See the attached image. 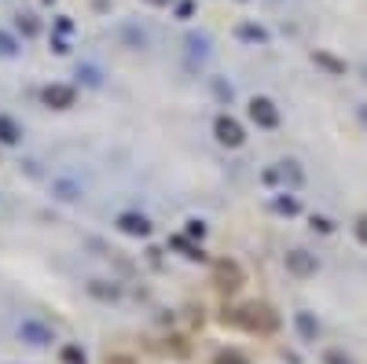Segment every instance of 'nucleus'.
Masks as SVG:
<instances>
[{
  "instance_id": "obj_12",
  "label": "nucleus",
  "mask_w": 367,
  "mask_h": 364,
  "mask_svg": "<svg viewBox=\"0 0 367 364\" xmlns=\"http://www.w3.org/2000/svg\"><path fill=\"white\" fill-rule=\"evenodd\" d=\"M294 324H298V335L305 339V342H316L320 328H316V320H312V313H298V317H294Z\"/></svg>"
},
{
  "instance_id": "obj_26",
  "label": "nucleus",
  "mask_w": 367,
  "mask_h": 364,
  "mask_svg": "<svg viewBox=\"0 0 367 364\" xmlns=\"http://www.w3.org/2000/svg\"><path fill=\"white\" fill-rule=\"evenodd\" d=\"M323 364H353L349 357H342L338 350H327V357H323Z\"/></svg>"
},
{
  "instance_id": "obj_9",
  "label": "nucleus",
  "mask_w": 367,
  "mask_h": 364,
  "mask_svg": "<svg viewBox=\"0 0 367 364\" xmlns=\"http://www.w3.org/2000/svg\"><path fill=\"white\" fill-rule=\"evenodd\" d=\"M169 247L184 250V258H188V261H206V254H202V247H195V243H191V235H173Z\"/></svg>"
},
{
  "instance_id": "obj_21",
  "label": "nucleus",
  "mask_w": 367,
  "mask_h": 364,
  "mask_svg": "<svg viewBox=\"0 0 367 364\" xmlns=\"http://www.w3.org/2000/svg\"><path fill=\"white\" fill-rule=\"evenodd\" d=\"M213 364H250V361H246L239 350H221L217 357H213Z\"/></svg>"
},
{
  "instance_id": "obj_8",
  "label": "nucleus",
  "mask_w": 367,
  "mask_h": 364,
  "mask_svg": "<svg viewBox=\"0 0 367 364\" xmlns=\"http://www.w3.org/2000/svg\"><path fill=\"white\" fill-rule=\"evenodd\" d=\"M118 228H122L125 235H151V221L144 217V213H133V210H125V213H118Z\"/></svg>"
},
{
  "instance_id": "obj_11",
  "label": "nucleus",
  "mask_w": 367,
  "mask_h": 364,
  "mask_svg": "<svg viewBox=\"0 0 367 364\" xmlns=\"http://www.w3.org/2000/svg\"><path fill=\"white\" fill-rule=\"evenodd\" d=\"M118 34H122V41H125V45H129V48H133V52H140V48H147V34H144V30H136L133 23H125L122 30H118Z\"/></svg>"
},
{
  "instance_id": "obj_24",
  "label": "nucleus",
  "mask_w": 367,
  "mask_h": 364,
  "mask_svg": "<svg viewBox=\"0 0 367 364\" xmlns=\"http://www.w3.org/2000/svg\"><path fill=\"white\" fill-rule=\"evenodd\" d=\"M276 210H279V213H298V199H287V195L276 199Z\"/></svg>"
},
{
  "instance_id": "obj_1",
  "label": "nucleus",
  "mask_w": 367,
  "mask_h": 364,
  "mask_svg": "<svg viewBox=\"0 0 367 364\" xmlns=\"http://www.w3.org/2000/svg\"><path fill=\"white\" fill-rule=\"evenodd\" d=\"M221 324H235V328L257 331V335H268V331L279 328V317L265 302H250V306H243V309H228V313L221 317Z\"/></svg>"
},
{
  "instance_id": "obj_7",
  "label": "nucleus",
  "mask_w": 367,
  "mask_h": 364,
  "mask_svg": "<svg viewBox=\"0 0 367 364\" xmlns=\"http://www.w3.org/2000/svg\"><path fill=\"white\" fill-rule=\"evenodd\" d=\"M287 272H294V276H316V254H309V250H290L287 254Z\"/></svg>"
},
{
  "instance_id": "obj_25",
  "label": "nucleus",
  "mask_w": 367,
  "mask_h": 364,
  "mask_svg": "<svg viewBox=\"0 0 367 364\" xmlns=\"http://www.w3.org/2000/svg\"><path fill=\"white\" fill-rule=\"evenodd\" d=\"M353 228H356V239H360L364 247H367V213H364V217H356V224H353Z\"/></svg>"
},
{
  "instance_id": "obj_29",
  "label": "nucleus",
  "mask_w": 367,
  "mask_h": 364,
  "mask_svg": "<svg viewBox=\"0 0 367 364\" xmlns=\"http://www.w3.org/2000/svg\"><path fill=\"white\" fill-rule=\"evenodd\" d=\"M312 228H320V232H331V228H334V224H331L327 217H312Z\"/></svg>"
},
{
  "instance_id": "obj_13",
  "label": "nucleus",
  "mask_w": 367,
  "mask_h": 364,
  "mask_svg": "<svg viewBox=\"0 0 367 364\" xmlns=\"http://www.w3.org/2000/svg\"><path fill=\"white\" fill-rule=\"evenodd\" d=\"M52 191L63 199V202H74V199H81V184H74V180H56L52 184Z\"/></svg>"
},
{
  "instance_id": "obj_18",
  "label": "nucleus",
  "mask_w": 367,
  "mask_h": 364,
  "mask_svg": "<svg viewBox=\"0 0 367 364\" xmlns=\"http://www.w3.org/2000/svg\"><path fill=\"white\" fill-rule=\"evenodd\" d=\"M0 56H4V59L19 56V41H15L12 34H4V30H0Z\"/></svg>"
},
{
  "instance_id": "obj_5",
  "label": "nucleus",
  "mask_w": 367,
  "mask_h": 364,
  "mask_svg": "<svg viewBox=\"0 0 367 364\" xmlns=\"http://www.w3.org/2000/svg\"><path fill=\"white\" fill-rule=\"evenodd\" d=\"M213 136H217V140L224 144V147H243V125L235 122V118H228V114H221L217 122H213Z\"/></svg>"
},
{
  "instance_id": "obj_17",
  "label": "nucleus",
  "mask_w": 367,
  "mask_h": 364,
  "mask_svg": "<svg viewBox=\"0 0 367 364\" xmlns=\"http://www.w3.org/2000/svg\"><path fill=\"white\" fill-rule=\"evenodd\" d=\"M78 78H81L85 85H92V89H100V85H103V74L96 70V67H89V63H85V67H78Z\"/></svg>"
},
{
  "instance_id": "obj_14",
  "label": "nucleus",
  "mask_w": 367,
  "mask_h": 364,
  "mask_svg": "<svg viewBox=\"0 0 367 364\" xmlns=\"http://www.w3.org/2000/svg\"><path fill=\"white\" fill-rule=\"evenodd\" d=\"M235 34H239L243 41H254V45H265V41H268L265 30H261V26H250V23H243L239 30H235Z\"/></svg>"
},
{
  "instance_id": "obj_27",
  "label": "nucleus",
  "mask_w": 367,
  "mask_h": 364,
  "mask_svg": "<svg viewBox=\"0 0 367 364\" xmlns=\"http://www.w3.org/2000/svg\"><path fill=\"white\" fill-rule=\"evenodd\" d=\"M213 92H217L221 100H228V103H232V85H224V81H213Z\"/></svg>"
},
{
  "instance_id": "obj_16",
  "label": "nucleus",
  "mask_w": 367,
  "mask_h": 364,
  "mask_svg": "<svg viewBox=\"0 0 367 364\" xmlns=\"http://www.w3.org/2000/svg\"><path fill=\"white\" fill-rule=\"evenodd\" d=\"M89 291H92L96 298H111V302H114L118 295H122V291H118L114 283H103V280H92V283H89Z\"/></svg>"
},
{
  "instance_id": "obj_32",
  "label": "nucleus",
  "mask_w": 367,
  "mask_h": 364,
  "mask_svg": "<svg viewBox=\"0 0 367 364\" xmlns=\"http://www.w3.org/2000/svg\"><path fill=\"white\" fill-rule=\"evenodd\" d=\"M147 4H155V8H166V4H173V0H147Z\"/></svg>"
},
{
  "instance_id": "obj_19",
  "label": "nucleus",
  "mask_w": 367,
  "mask_h": 364,
  "mask_svg": "<svg viewBox=\"0 0 367 364\" xmlns=\"http://www.w3.org/2000/svg\"><path fill=\"white\" fill-rule=\"evenodd\" d=\"M19 30H23V34H26V37H34V34H37V30H41V23H37V15H34V12H23V15H19Z\"/></svg>"
},
{
  "instance_id": "obj_6",
  "label": "nucleus",
  "mask_w": 367,
  "mask_h": 364,
  "mask_svg": "<svg viewBox=\"0 0 367 364\" xmlns=\"http://www.w3.org/2000/svg\"><path fill=\"white\" fill-rule=\"evenodd\" d=\"M19 339L30 342V346H52V342H56L52 328L37 324V320H23V324H19Z\"/></svg>"
},
{
  "instance_id": "obj_28",
  "label": "nucleus",
  "mask_w": 367,
  "mask_h": 364,
  "mask_svg": "<svg viewBox=\"0 0 367 364\" xmlns=\"http://www.w3.org/2000/svg\"><path fill=\"white\" fill-rule=\"evenodd\" d=\"M191 12H195V4H191V0H184V4L177 8V15H180V19H191Z\"/></svg>"
},
{
  "instance_id": "obj_2",
  "label": "nucleus",
  "mask_w": 367,
  "mask_h": 364,
  "mask_svg": "<svg viewBox=\"0 0 367 364\" xmlns=\"http://www.w3.org/2000/svg\"><path fill=\"white\" fill-rule=\"evenodd\" d=\"M213 287H217L221 295H235L243 287V269L235 261H228V258L217 261L213 265Z\"/></svg>"
},
{
  "instance_id": "obj_22",
  "label": "nucleus",
  "mask_w": 367,
  "mask_h": 364,
  "mask_svg": "<svg viewBox=\"0 0 367 364\" xmlns=\"http://www.w3.org/2000/svg\"><path fill=\"white\" fill-rule=\"evenodd\" d=\"M312 59H316V63H320V67H327L331 74H342V70H345V63H338V59H331V56H327V52H316V56H312Z\"/></svg>"
},
{
  "instance_id": "obj_15",
  "label": "nucleus",
  "mask_w": 367,
  "mask_h": 364,
  "mask_svg": "<svg viewBox=\"0 0 367 364\" xmlns=\"http://www.w3.org/2000/svg\"><path fill=\"white\" fill-rule=\"evenodd\" d=\"M188 52L202 59V56L210 52V37H206V34H188Z\"/></svg>"
},
{
  "instance_id": "obj_31",
  "label": "nucleus",
  "mask_w": 367,
  "mask_h": 364,
  "mask_svg": "<svg viewBox=\"0 0 367 364\" xmlns=\"http://www.w3.org/2000/svg\"><path fill=\"white\" fill-rule=\"evenodd\" d=\"M52 48H56L59 56H67V52H70V48H67V41H63V37H56V41H52Z\"/></svg>"
},
{
  "instance_id": "obj_3",
  "label": "nucleus",
  "mask_w": 367,
  "mask_h": 364,
  "mask_svg": "<svg viewBox=\"0 0 367 364\" xmlns=\"http://www.w3.org/2000/svg\"><path fill=\"white\" fill-rule=\"evenodd\" d=\"M74 100H78L74 85H45L41 89V103L52 107V111H67V107H74Z\"/></svg>"
},
{
  "instance_id": "obj_23",
  "label": "nucleus",
  "mask_w": 367,
  "mask_h": 364,
  "mask_svg": "<svg viewBox=\"0 0 367 364\" xmlns=\"http://www.w3.org/2000/svg\"><path fill=\"white\" fill-rule=\"evenodd\" d=\"M184 235H191V239H202V235H206V224H202L199 217H191L188 228H184Z\"/></svg>"
},
{
  "instance_id": "obj_4",
  "label": "nucleus",
  "mask_w": 367,
  "mask_h": 364,
  "mask_svg": "<svg viewBox=\"0 0 367 364\" xmlns=\"http://www.w3.org/2000/svg\"><path fill=\"white\" fill-rule=\"evenodd\" d=\"M250 118H254L257 129H276L279 125V111H276V103L268 100V96H254L250 100Z\"/></svg>"
},
{
  "instance_id": "obj_10",
  "label": "nucleus",
  "mask_w": 367,
  "mask_h": 364,
  "mask_svg": "<svg viewBox=\"0 0 367 364\" xmlns=\"http://www.w3.org/2000/svg\"><path fill=\"white\" fill-rule=\"evenodd\" d=\"M23 140V129H19V122L15 118H8V114H0V144H19Z\"/></svg>"
},
{
  "instance_id": "obj_20",
  "label": "nucleus",
  "mask_w": 367,
  "mask_h": 364,
  "mask_svg": "<svg viewBox=\"0 0 367 364\" xmlns=\"http://www.w3.org/2000/svg\"><path fill=\"white\" fill-rule=\"evenodd\" d=\"M59 361H63V364H89L78 346H63V350H59Z\"/></svg>"
},
{
  "instance_id": "obj_30",
  "label": "nucleus",
  "mask_w": 367,
  "mask_h": 364,
  "mask_svg": "<svg viewBox=\"0 0 367 364\" xmlns=\"http://www.w3.org/2000/svg\"><path fill=\"white\" fill-rule=\"evenodd\" d=\"M56 30H59V34H70V30H74V23H70V19H67V15H63V19H59V23H56Z\"/></svg>"
}]
</instances>
